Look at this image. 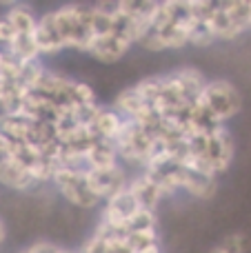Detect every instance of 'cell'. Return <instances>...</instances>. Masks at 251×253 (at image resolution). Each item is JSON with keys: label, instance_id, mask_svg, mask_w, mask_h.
<instances>
[{"label": "cell", "instance_id": "22", "mask_svg": "<svg viewBox=\"0 0 251 253\" xmlns=\"http://www.w3.org/2000/svg\"><path fill=\"white\" fill-rule=\"evenodd\" d=\"M138 44H142L147 51H165V49H167V40H165V36L158 34V31H151V29L142 36V40Z\"/></svg>", "mask_w": 251, "mask_h": 253}, {"label": "cell", "instance_id": "16", "mask_svg": "<svg viewBox=\"0 0 251 253\" xmlns=\"http://www.w3.org/2000/svg\"><path fill=\"white\" fill-rule=\"evenodd\" d=\"M216 40V31H213L211 22L209 20H198L191 16L189 20V44L196 47H209Z\"/></svg>", "mask_w": 251, "mask_h": 253}, {"label": "cell", "instance_id": "21", "mask_svg": "<svg viewBox=\"0 0 251 253\" xmlns=\"http://www.w3.org/2000/svg\"><path fill=\"white\" fill-rule=\"evenodd\" d=\"M209 253H245V238L240 233L229 236L225 242H220L218 247H213Z\"/></svg>", "mask_w": 251, "mask_h": 253}, {"label": "cell", "instance_id": "3", "mask_svg": "<svg viewBox=\"0 0 251 253\" xmlns=\"http://www.w3.org/2000/svg\"><path fill=\"white\" fill-rule=\"evenodd\" d=\"M207 160L211 162L216 173H225L227 167L234 160V140L231 133L225 125L213 129L209 133V142H207Z\"/></svg>", "mask_w": 251, "mask_h": 253}, {"label": "cell", "instance_id": "12", "mask_svg": "<svg viewBox=\"0 0 251 253\" xmlns=\"http://www.w3.org/2000/svg\"><path fill=\"white\" fill-rule=\"evenodd\" d=\"M125 123H127V120H125L114 107H111V109H105V107H102L98 118H96V123H93V129H96V133L100 140L114 142V140L120 135V131H123Z\"/></svg>", "mask_w": 251, "mask_h": 253}, {"label": "cell", "instance_id": "13", "mask_svg": "<svg viewBox=\"0 0 251 253\" xmlns=\"http://www.w3.org/2000/svg\"><path fill=\"white\" fill-rule=\"evenodd\" d=\"M7 53L13 60L20 62V65H31V62L40 60V49H38V44H36L34 36H18L7 47Z\"/></svg>", "mask_w": 251, "mask_h": 253}, {"label": "cell", "instance_id": "26", "mask_svg": "<svg viewBox=\"0 0 251 253\" xmlns=\"http://www.w3.org/2000/svg\"><path fill=\"white\" fill-rule=\"evenodd\" d=\"M4 240V224H2V220H0V242Z\"/></svg>", "mask_w": 251, "mask_h": 253}, {"label": "cell", "instance_id": "20", "mask_svg": "<svg viewBox=\"0 0 251 253\" xmlns=\"http://www.w3.org/2000/svg\"><path fill=\"white\" fill-rule=\"evenodd\" d=\"M74 105H98L96 91L91 89V84L76 80L74 83Z\"/></svg>", "mask_w": 251, "mask_h": 253}, {"label": "cell", "instance_id": "10", "mask_svg": "<svg viewBox=\"0 0 251 253\" xmlns=\"http://www.w3.org/2000/svg\"><path fill=\"white\" fill-rule=\"evenodd\" d=\"M129 189H131L133 198L138 200L140 209H149V211H156V209H158L160 200H163V193H160L158 184L151 182V180L147 178L145 173L138 175V178L133 180L131 184H129Z\"/></svg>", "mask_w": 251, "mask_h": 253}, {"label": "cell", "instance_id": "11", "mask_svg": "<svg viewBox=\"0 0 251 253\" xmlns=\"http://www.w3.org/2000/svg\"><path fill=\"white\" fill-rule=\"evenodd\" d=\"M180 189L189 191L196 198H209L216 191V182L211 175L198 173V171H189L185 167H180Z\"/></svg>", "mask_w": 251, "mask_h": 253}, {"label": "cell", "instance_id": "23", "mask_svg": "<svg viewBox=\"0 0 251 253\" xmlns=\"http://www.w3.org/2000/svg\"><path fill=\"white\" fill-rule=\"evenodd\" d=\"M18 36H20V34L13 29V25L7 20V16H0V44H7V47H9V44H11Z\"/></svg>", "mask_w": 251, "mask_h": 253}, {"label": "cell", "instance_id": "9", "mask_svg": "<svg viewBox=\"0 0 251 253\" xmlns=\"http://www.w3.org/2000/svg\"><path fill=\"white\" fill-rule=\"evenodd\" d=\"M34 125L29 118L20 114H0V133L7 138L16 140V142H31V133H34Z\"/></svg>", "mask_w": 251, "mask_h": 253}, {"label": "cell", "instance_id": "2", "mask_svg": "<svg viewBox=\"0 0 251 253\" xmlns=\"http://www.w3.org/2000/svg\"><path fill=\"white\" fill-rule=\"evenodd\" d=\"M53 184L62 193L69 205L80 209H93L100 205L96 196L91 193L87 182V169H71V167H56L53 171Z\"/></svg>", "mask_w": 251, "mask_h": 253}, {"label": "cell", "instance_id": "4", "mask_svg": "<svg viewBox=\"0 0 251 253\" xmlns=\"http://www.w3.org/2000/svg\"><path fill=\"white\" fill-rule=\"evenodd\" d=\"M87 182H89V189L91 193L98 198V200H109L111 196L125 189V171L118 167L114 169H87Z\"/></svg>", "mask_w": 251, "mask_h": 253}, {"label": "cell", "instance_id": "6", "mask_svg": "<svg viewBox=\"0 0 251 253\" xmlns=\"http://www.w3.org/2000/svg\"><path fill=\"white\" fill-rule=\"evenodd\" d=\"M34 38L40 49V56H56L62 49H67L65 40H62L60 31L56 27V20H53V11H47L44 16L38 18V27H36Z\"/></svg>", "mask_w": 251, "mask_h": 253}, {"label": "cell", "instance_id": "24", "mask_svg": "<svg viewBox=\"0 0 251 253\" xmlns=\"http://www.w3.org/2000/svg\"><path fill=\"white\" fill-rule=\"evenodd\" d=\"M138 253H160V247H158V242H156V245L145 247V249H142V251H138Z\"/></svg>", "mask_w": 251, "mask_h": 253}, {"label": "cell", "instance_id": "5", "mask_svg": "<svg viewBox=\"0 0 251 253\" xmlns=\"http://www.w3.org/2000/svg\"><path fill=\"white\" fill-rule=\"evenodd\" d=\"M0 184L11 189V191H31L38 182L20 160L0 158Z\"/></svg>", "mask_w": 251, "mask_h": 253}, {"label": "cell", "instance_id": "25", "mask_svg": "<svg viewBox=\"0 0 251 253\" xmlns=\"http://www.w3.org/2000/svg\"><path fill=\"white\" fill-rule=\"evenodd\" d=\"M4 60H7V53H4V51H0V71H2V65H4Z\"/></svg>", "mask_w": 251, "mask_h": 253}, {"label": "cell", "instance_id": "17", "mask_svg": "<svg viewBox=\"0 0 251 253\" xmlns=\"http://www.w3.org/2000/svg\"><path fill=\"white\" fill-rule=\"evenodd\" d=\"M225 9L229 13L231 22L238 27L240 31L251 29V0H231V2H225Z\"/></svg>", "mask_w": 251, "mask_h": 253}, {"label": "cell", "instance_id": "7", "mask_svg": "<svg viewBox=\"0 0 251 253\" xmlns=\"http://www.w3.org/2000/svg\"><path fill=\"white\" fill-rule=\"evenodd\" d=\"M129 47H131V42H129L127 38H123V36H118V34H109V36H102V38L93 40L89 53H91L96 60L107 65V62H118L120 58L129 51Z\"/></svg>", "mask_w": 251, "mask_h": 253}, {"label": "cell", "instance_id": "14", "mask_svg": "<svg viewBox=\"0 0 251 253\" xmlns=\"http://www.w3.org/2000/svg\"><path fill=\"white\" fill-rule=\"evenodd\" d=\"M4 16H7V20L11 22L13 29H16L20 36H34L36 34L38 18L29 11V7H25V4H11Z\"/></svg>", "mask_w": 251, "mask_h": 253}, {"label": "cell", "instance_id": "8", "mask_svg": "<svg viewBox=\"0 0 251 253\" xmlns=\"http://www.w3.org/2000/svg\"><path fill=\"white\" fill-rule=\"evenodd\" d=\"M120 165V156L116 151L114 142H107V140H98L91 147L87 149V160H84V167L87 169H114V167Z\"/></svg>", "mask_w": 251, "mask_h": 253}, {"label": "cell", "instance_id": "27", "mask_svg": "<svg viewBox=\"0 0 251 253\" xmlns=\"http://www.w3.org/2000/svg\"><path fill=\"white\" fill-rule=\"evenodd\" d=\"M20 253H29V249H25V251H20Z\"/></svg>", "mask_w": 251, "mask_h": 253}, {"label": "cell", "instance_id": "19", "mask_svg": "<svg viewBox=\"0 0 251 253\" xmlns=\"http://www.w3.org/2000/svg\"><path fill=\"white\" fill-rule=\"evenodd\" d=\"M145 229H156V211L140 209L129 220V231H145Z\"/></svg>", "mask_w": 251, "mask_h": 253}, {"label": "cell", "instance_id": "18", "mask_svg": "<svg viewBox=\"0 0 251 253\" xmlns=\"http://www.w3.org/2000/svg\"><path fill=\"white\" fill-rule=\"evenodd\" d=\"M133 89H136V91L140 93V98L147 102V105H154V102L158 100L160 96H163L165 78H160V76H151V78L140 80V83H138Z\"/></svg>", "mask_w": 251, "mask_h": 253}, {"label": "cell", "instance_id": "15", "mask_svg": "<svg viewBox=\"0 0 251 253\" xmlns=\"http://www.w3.org/2000/svg\"><path fill=\"white\" fill-rule=\"evenodd\" d=\"M209 22H211V27H213V31H216V38L218 40H231V38H238V36L243 34V31H240L238 27L231 22L229 13H227V9H225V2H218L216 13H213V18Z\"/></svg>", "mask_w": 251, "mask_h": 253}, {"label": "cell", "instance_id": "1", "mask_svg": "<svg viewBox=\"0 0 251 253\" xmlns=\"http://www.w3.org/2000/svg\"><path fill=\"white\" fill-rule=\"evenodd\" d=\"M194 105L200 107V109H207L218 123L225 125L227 120H231L234 116L240 114L243 96L227 80H211V83H207L205 91L196 98Z\"/></svg>", "mask_w": 251, "mask_h": 253}]
</instances>
